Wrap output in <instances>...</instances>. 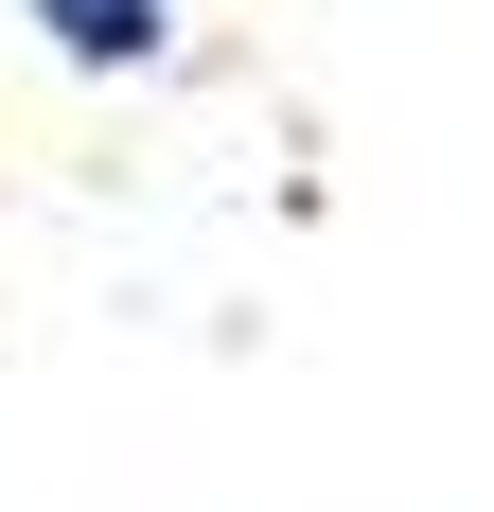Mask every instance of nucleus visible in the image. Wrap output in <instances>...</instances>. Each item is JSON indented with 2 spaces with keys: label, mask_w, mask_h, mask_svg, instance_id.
Instances as JSON below:
<instances>
[{
  "label": "nucleus",
  "mask_w": 494,
  "mask_h": 512,
  "mask_svg": "<svg viewBox=\"0 0 494 512\" xmlns=\"http://www.w3.org/2000/svg\"><path fill=\"white\" fill-rule=\"evenodd\" d=\"M18 18H36L71 71H159V53H177V0H18Z\"/></svg>",
  "instance_id": "1"
}]
</instances>
